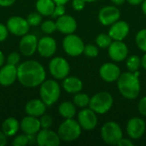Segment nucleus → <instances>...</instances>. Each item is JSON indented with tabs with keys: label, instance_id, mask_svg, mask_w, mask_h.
Listing matches in <instances>:
<instances>
[{
	"label": "nucleus",
	"instance_id": "obj_1",
	"mask_svg": "<svg viewBox=\"0 0 146 146\" xmlns=\"http://www.w3.org/2000/svg\"><path fill=\"white\" fill-rule=\"evenodd\" d=\"M44 68L37 61L29 60L22 62L17 68V79L26 87H36L45 80Z\"/></svg>",
	"mask_w": 146,
	"mask_h": 146
},
{
	"label": "nucleus",
	"instance_id": "obj_2",
	"mask_svg": "<svg viewBox=\"0 0 146 146\" xmlns=\"http://www.w3.org/2000/svg\"><path fill=\"white\" fill-rule=\"evenodd\" d=\"M139 73L138 71L125 72L121 74L117 80V88L120 93L128 100L136 99L141 90L140 82L139 80Z\"/></svg>",
	"mask_w": 146,
	"mask_h": 146
},
{
	"label": "nucleus",
	"instance_id": "obj_3",
	"mask_svg": "<svg viewBox=\"0 0 146 146\" xmlns=\"http://www.w3.org/2000/svg\"><path fill=\"white\" fill-rule=\"evenodd\" d=\"M81 127L78 121L66 119L58 127L57 133L61 140L64 142H73L78 139L81 134Z\"/></svg>",
	"mask_w": 146,
	"mask_h": 146
},
{
	"label": "nucleus",
	"instance_id": "obj_4",
	"mask_svg": "<svg viewBox=\"0 0 146 146\" xmlns=\"http://www.w3.org/2000/svg\"><path fill=\"white\" fill-rule=\"evenodd\" d=\"M39 95L41 100L46 106H51L56 103L61 95V89L59 84L54 80H44L40 86Z\"/></svg>",
	"mask_w": 146,
	"mask_h": 146
},
{
	"label": "nucleus",
	"instance_id": "obj_5",
	"mask_svg": "<svg viewBox=\"0 0 146 146\" xmlns=\"http://www.w3.org/2000/svg\"><path fill=\"white\" fill-rule=\"evenodd\" d=\"M114 98L108 92H100L91 98L89 108L98 115L106 114L113 106Z\"/></svg>",
	"mask_w": 146,
	"mask_h": 146
},
{
	"label": "nucleus",
	"instance_id": "obj_6",
	"mask_svg": "<svg viewBox=\"0 0 146 146\" xmlns=\"http://www.w3.org/2000/svg\"><path fill=\"white\" fill-rule=\"evenodd\" d=\"M101 137L104 143L111 145H117L123 138V133L118 123L108 121L104 123L101 128Z\"/></svg>",
	"mask_w": 146,
	"mask_h": 146
},
{
	"label": "nucleus",
	"instance_id": "obj_7",
	"mask_svg": "<svg viewBox=\"0 0 146 146\" xmlns=\"http://www.w3.org/2000/svg\"><path fill=\"white\" fill-rule=\"evenodd\" d=\"M62 47L65 52L70 56H78L84 51L85 44L83 40L74 33L68 34L62 41Z\"/></svg>",
	"mask_w": 146,
	"mask_h": 146
},
{
	"label": "nucleus",
	"instance_id": "obj_8",
	"mask_svg": "<svg viewBox=\"0 0 146 146\" xmlns=\"http://www.w3.org/2000/svg\"><path fill=\"white\" fill-rule=\"evenodd\" d=\"M50 74L56 80H62L68 76L70 66L68 62L63 57L57 56L51 59L49 64Z\"/></svg>",
	"mask_w": 146,
	"mask_h": 146
},
{
	"label": "nucleus",
	"instance_id": "obj_9",
	"mask_svg": "<svg viewBox=\"0 0 146 146\" xmlns=\"http://www.w3.org/2000/svg\"><path fill=\"white\" fill-rule=\"evenodd\" d=\"M78 122L82 129L86 131L93 130L98 125L97 113L92 109H83L78 114Z\"/></svg>",
	"mask_w": 146,
	"mask_h": 146
},
{
	"label": "nucleus",
	"instance_id": "obj_10",
	"mask_svg": "<svg viewBox=\"0 0 146 146\" xmlns=\"http://www.w3.org/2000/svg\"><path fill=\"white\" fill-rule=\"evenodd\" d=\"M9 32L16 36H23L27 34L29 31L30 25L27 21L20 16H12L10 17L6 25Z\"/></svg>",
	"mask_w": 146,
	"mask_h": 146
},
{
	"label": "nucleus",
	"instance_id": "obj_11",
	"mask_svg": "<svg viewBox=\"0 0 146 146\" xmlns=\"http://www.w3.org/2000/svg\"><path fill=\"white\" fill-rule=\"evenodd\" d=\"M120 16L121 12L119 9L111 5L103 7L98 13V20L104 26H111L120 19Z\"/></svg>",
	"mask_w": 146,
	"mask_h": 146
},
{
	"label": "nucleus",
	"instance_id": "obj_12",
	"mask_svg": "<svg viewBox=\"0 0 146 146\" xmlns=\"http://www.w3.org/2000/svg\"><path fill=\"white\" fill-rule=\"evenodd\" d=\"M36 137V143L39 146H58L61 142L58 133L49 128L39 130Z\"/></svg>",
	"mask_w": 146,
	"mask_h": 146
},
{
	"label": "nucleus",
	"instance_id": "obj_13",
	"mask_svg": "<svg viewBox=\"0 0 146 146\" xmlns=\"http://www.w3.org/2000/svg\"><path fill=\"white\" fill-rule=\"evenodd\" d=\"M108 53L112 61L120 62L127 59L128 55V48L122 41L114 40L108 48Z\"/></svg>",
	"mask_w": 146,
	"mask_h": 146
},
{
	"label": "nucleus",
	"instance_id": "obj_14",
	"mask_svg": "<svg viewBox=\"0 0 146 146\" xmlns=\"http://www.w3.org/2000/svg\"><path fill=\"white\" fill-rule=\"evenodd\" d=\"M145 122L139 117H133L127 121V133L131 139H140L145 133Z\"/></svg>",
	"mask_w": 146,
	"mask_h": 146
},
{
	"label": "nucleus",
	"instance_id": "obj_15",
	"mask_svg": "<svg viewBox=\"0 0 146 146\" xmlns=\"http://www.w3.org/2000/svg\"><path fill=\"white\" fill-rule=\"evenodd\" d=\"M99 74L103 80L111 83L117 81L121 75V69L113 62H106L101 66L99 69Z\"/></svg>",
	"mask_w": 146,
	"mask_h": 146
},
{
	"label": "nucleus",
	"instance_id": "obj_16",
	"mask_svg": "<svg viewBox=\"0 0 146 146\" xmlns=\"http://www.w3.org/2000/svg\"><path fill=\"white\" fill-rule=\"evenodd\" d=\"M38 38L33 34H25L21 37L19 44L21 52L27 56H30L35 53L38 47Z\"/></svg>",
	"mask_w": 146,
	"mask_h": 146
},
{
	"label": "nucleus",
	"instance_id": "obj_17",
	"mask_svg": "<svg viewBox=\"0 0 146 146\" xmlns=\"http://www.w3.org/2000/svg\"><path fill=\"white\" fill-rule=\"evenodd\" d=\"M37 50L43 57H50L56 50V42L51 37H43L38 42Z\"/></svg>",
	"mask_w": 146,
	"mask_h": 146
},
{
	"label": "nucleus",
	"instance_id": "obj_18",
	"mask_svg": "<svg viewBox=\"0 0 146 146\" xmlns=\"http://www.w3.org/2000/svg\"><path fill=\"white\" fill-rule=\"evenodd\" d=\"M56 30L64 34L74 33L77 29V22L74 17L68 15H63L57 18L56 21Z\"/></svg>",
	"mask_w": 146,
	"mask_h": 146
},
{
	"label": "nucleus",
	"instance_id": "obj_19",
	"mask_svg": "<svg viewBox=\"0 0 146 146\" xmlns=\"http://www.w3.org/2000/svg\"><path fill=\"white\" fill-rule=\"evenodd\" d=\"M129 30L130 27L127 21L118 20L116 22H115L110 26L109 34L113 40L122 41L128 35Z\"/></svg>",
	"mask_w": 146,
	"mask_h": 146
},
{
	"label": "nucleus",
	"instance_id": "obj_20",
	"mask_svg": "<svg viewBox=\"0 0 146 146\" xmlns=\"http://www.w3.org/2000/svg\"><path fill=\"white\" fill-rule=\"evenodd\" d=\"M17 79V68L15 65L6 64L0 69V85L3 86H11Z\"/></svg>",
	"mask_w": 146,
	"mask_h": 146
},
{
	"label": "nucleus",
	"instance_id": "obj_21",
	"mask_svg": "<svg viewBox=\"0 0 146 146\" xmlns=\"http://www.w3.org/2000/svg\"><path fill=\"white\" fill-rule=\"evenodd\" d=\"M22 132L25 134H37L41 127L40 121L35 116H26L24 117L20 125Z\"/></svg>",
	"mask_w": 146,
	"mask_h": 146
},
{
	"label": "nucleus",
	"instance_id": "obj_22",
	"mask_svg": "<svg viewBox=\"0 0 146 146\" xmlns=\"http://www.w3.org/2000/svg\"><path fill=\"white\" fill-rule=\"evenodd\" d=\"M46 110V104L39 99H33L27 103L25 106V111L31 116H42Z\"/></svg>",
	"mask_w": 146,
	"mask_h": 146
},
{
	"label": "nucleus",
	"instance_id": "obj_23",
	"mask_svg": "<svg viewBox=\"0 0 146 146\" xmlns=\"http://www.w3.org/2000/svg\"><path fill=\"white\" fill-rule=\"evenodd\" d=\"M62 87L68 93L76 94L83 89V83L78 77L67 76L62 81Z\"/></svg>",
	"mask_w": 146,
	"mask_h": 146
},
{
	"label": "nucleus",
	"instance_id": "obj_24",
	"mask_svg": "<svg viewBox=\"0 0 146 146\" xmlns=\"http://www.w3.org/2000/svg\"><path fill=\"white\" fill-rule=\"evenodd\" d=\"M19 128H20L19 121L14 117L7 118L2 124V132L7 137L14 136L18 132Z\"/></svg>",
	"mask_w": 146,
	"mask_h": 146
},
{
	"label": "nucleus",
	"instance_id": "obj_25",
	"mask_svg": "<svg viewBox=\"0 0 146 146\" xmlns=\"http://www.w3.org/2000/svg\"><path fill=\"white\" fill-rule=\"evenodd\" d=\"M56 3L53 0H37L36 9L41 15L44 16H51Z\"/></svg>",
	"mask_w": 146,
	"mask_h": 146
},
{
	"label": "nucleus",
	"instance_id": "obj_26",
	"mask_svg": "<svg viewBox=\"0 0 146 146\" xmlns=\"http://www.w3.org/2000/svg\"><path fill=\"white\" fill-rule=\"evenodd\" d=\"M59 114L65 119L74 118L76 115V106L71 102H63L59 105Z\"/></svg>",
	"mask_w": 146,
	"mask_h": 146
},
{
	"label": "nucleus",
	"instance_id": "obj_27",
	"mask_svg": "<svg viewBox=\"0 0 146 146\" xmlns=\"http://www.w3.org/2000/svg\"><path fill=\"white\" fill-rule=\"evenodd\" d=\"M141 66V59L137 55H132L127 57L126 60V67L128 71L130 72H136Z\"/></svg>",
	"mask_w": 146,
	"mask_h": 146
},
{
	"label": "nucleus",
	"instance_id": "obj_28",
	"mask_svg": "<svg viewBox=\"0 0 146 146\" xmlns=\"http://www.w3.org/2000/svg\"><path fill=\"white\" fill-rule=\"evenodd\" d=\"M90 100H91V98L87 94L78 92L74 95L73 103L74 104L75 106L79 108H86L87 106H89Z\"/></svg>",
	"mask_w": 146,
	"mask_h": 146
},
{
	"label": "nucleus",
	"instance_id": "obj_29",
	"mask_svg": "<svg viewBox=\"0 0 146 146\" xmlns=\"http://www.w3.org/2000/svg\"><path fill=\"white\" fill-rule=\"evenodd\" d=\"M113 42L112 38L110 36V34H106V33H101L99 35L97 36L96 38V44L98 47L102 48V49H105V48H109V46L111 44V43Z\"/></svg>",
	"mask_w": 146,
	"mask_h": 146
},
{
	"label": "nucleus",
	"instance_id": "obj_30",
	"mask_svg": "<svg viewBox=\"0 0 146 146\" xmlns=\"http://www.w3.org/2000/svg\"><path fill=\"white\" fill-rule=\"evenodd\" d=\"M137 46L144 52H146V28L141 29L138 32L135 37Z\"/></svg>",
	"mask_w": 146,
	"mask_h": 146
},
{
	"label": "nucleus",
	"instance_id": "obj_31",
	"mask_svg": "<svg viewBox=\"0 0 146 146\" xmlns=\"http://www.w3.org/2000/svg\"><path fill=\"white\" fill-rule=\"evenodd\" d=\"M83 53L89 58H94L98 55L99 50H98V46L92 44H87L85 45Z\"/></svg>",
	"mask_w": 146,
	"mask_h": 146
},
{
	"label": "nucleus",
	"instance_id": "obj_32",
	"mask_svg": "<svg viewBox=\"0 0 146 146\" xmlns=\"http://www.w3.org/2000/svg\"><path fill=\"white\" fill-rule=\"evenodd\" d=\"M41 30L46 34H51L56 30V22L52 21H45L41 24Z\"/></svg>",
	"mask_w": 146,
	"mask_h": 146
},
{
	"label": "nucleus",
	"instance_id": "obj_33",
	"mask_svg": "<svg viewBox=\"0 0 146 146\" xmlns=\"http://www.w3.org/2000/svg\"><path fill=\"white\" fill-rule=\"evenodd\" d=\"M28 24L32 27H37L38 26L41 21H42V16L38 12V13H31L28 15L27 19Z\"/></svg>",
	"mask_w": 146,
	"mask_h": 146
},
{
	"label": "nucleus",
	"instance_id": "obj_34",
	"mask_svg": "<svg viewBox=\"0 0 146 146\" xmlns=\"http://www.w3.org/2000/svg\"><path fill=\"white\" fill-rule=\"evenodd\" d=\"M28 138L27 134L18 135L12 142V145L14 146H25L28 144Z\"/></svg>",
	"mask_w": 146,
	"mask_h": 146
},
{
	"label": "nucleus",
	"instance_id": "obj_35",
	"mask_svg": "<svg viewBox=\"0 0 146 146\" xmlns=\"http://www.w3.org/2000/svg\"><path fill=\"white\" fill-rule=\"evenodd\" d=\"M39 121L42 128H50L53 123L52 117L49 115H43Z\"/></svg>",
	"mask_w": 146,
	"mask_h": 146
},
{
	"label": "nucleus",
	"instance_id": "obj_36",
	"mask_svg": "<svg viewBox=\"0 0 146 146\" xmlns=\"http://www.w3.org/2000/svg\"><path fill=\"white\" fill-rule=\"evenodd\" d=\"M65 15V7L62 4H56L54 11L51 15L52 18H58L62 15Z\"/></svg>",
	"mask_w": 146,
	"mask_h": 146
},
{
	"label": "nucleus",
	"instance_id": "obj_37",
	"mask_svg": "<svg viewBox=\"0 0 146 146\" xmlns=\"http://www.w3.org/2000/svg\"><path fill=\"white\" fill-rule=\"evenodd\" d=\"M20 62V55L17 52L10 53L7 57V62L11 65H16Z\"/></svg>",
	"mask_w": 146,
	"mask_h": 146
},
{
	"label": "nucleus",
	"instance_id": "obj_38",
	"mask_svg": "<svg viewBox=\"0 0 146 146\" xmlns=\"http://www.w3.org/2000/svg\"><path fill=\"white\" fill-rule=\"evenodd\" d=\"M72 6H73V8L75 10L80 11V10H82L85 8V6H86V1L85 0H73Z\"/></svg>",
	"mask_w": 146,
	"mask_h": 146
},
{
	"label": "nucleus",
	"instance_id": "obj_39",
	"mask_svg": "<svg viewBox=\"0 0 146 146\" xmlns=\"http://www.w3.org/2000/svg\"><path fill=\"white\" fill-rule=\"evenodd\" d=\"M138 109H139V113L144 115L146 116V96L142 98L139 102V105H138Z\"/></svg>",
	"mask_w": 146,
	"mask_h": 146
},
{
	"label": "nucleus",
	"instance_id": "obj_40",
	"mask_svg": "<svg viewBox=\"0 0 146 146\" xmlns=\"http://www.w3.org/2000/svg\"><path fill=\"white\" fill-rule=\"evenodd\" d=\"M8 32H9V30H8L7 27L2 23H0V42L6 39V38L8 37Z\"/></svg>",
	"mask_w": 146,
	"mask_h": 146
},
{
	"label": "nucleus",
	"instance_id": "obj_41",
	"mask_svg": "<svg viewBox=\"0 0 146 146\" xmlns=\"http://www.w3.org/2000/svg\"><path fill=\"white\" fill-rule=\"evenodd\" d=\"M117 145L119 146H133L134 145V143L133 142V140L129 139H124L122 138L120 142L118 143Z\"/></svg>",
	"mask_w": 146,
	"mask_h": 146
},
{
	"label": "nucleus",
	"instance_id": "obj_42",
	"mask_svg": "<svg viewBox=\"0 0 146 146\" xmlns=\"http://www.w3.org/2000/svg\"><path fill=\"white\" fill-rule=\"evenodd\" d=\"M16 0H0V6L2 7H9L15 3Z\"/></svg>",
	"mask_w": 146,
	"mask_h": 146
},
{
	"label": "nucleus",
	"instance_id": "obj_43",
	"mask_svg": "<svg viewBox=\"0 0 146 146\" xmlns=\"http://www.w3.org/2000/svg\"><path fill=\"white\" fill-rule=\"evenodd\" d=\"M6 135L0 131V146L5 145L7 144V139H6Z\"/></svg>",
	"mask_w": 146,
	"mask_h": 146
},
{
	"label": "nucleus",
	"instance_id": "obj_44",
	"mask_svg": "<svg viewBox=\"0 0 146 146\" xmlns=\"http://www.w3.org/2000/svg\"><path fill=\"white\" fill-rule=\"evenodd\" d=\"M127 1L131 5H139V4H141L144 2V0H127Z\"/></svg>",
	"mask_w": 146,
	"mask_h": 146
},
{
	"label": "nucleus",
	"instance_id": "obj_45",
	"mask_svg": "<svg viewBox=\"0 0 146 146\" xmlns=\"http://www.w3.org/2000/svg\"><path fill=\"white\" fill-rule=\"evenodd\" d=\"M141 66L143 67L144 69L146 70V52L145 54L143 56V57L141 58Z\"/></svg>",
	"mask_w": 146,
	"mask_h": 146
},
{
	"label": "nucleus",
	"instance_id": "obj_46",
	"mask_svg": "<svg viewBox=\"0 0 146 146\" xmlns=\"http://www.w3.org/2000/svg\"><path fill=\"white\" fill-rule=\"evenodd\" d=\"M55 2L56 4H62V5H65L69 0H53Z\"/></svg>",
	"mask_w": 146,
	"mask_h": 146
},
{
	"label": "nucleus",
	"instance_id": "obj_47",
	"mask_svg": "<svg viewBox=\"0 0 146 146\" xmlns=\"http://www.w3.org/2000/svg\"><path fill=\"white\" fill-rule=\"evenodd\" d=\"M112 3H114L115 5H122L127 0H111Z\"/></svg>",
	"mask_w": 146,
	"mask_h": 146
},
{
	"label": "nucleus",
	"instance_id": "obj_48",
	"mask_svg": "<svg viewBox=\"0 0 146 146\" xmlns=\"http://www.w3.org/2000/svg\"><path fill=\"white\" fill-rule=\"evenodd\" d=\"M4 63V55L2 51H0V67H2Z\"/></svg>",
	"mask_w": 146,
	"mask_h": 146
},
{
	"label": "nucleus",
	"instance_id": "obj_49",
	"mask_svg": "<svg viewBox=\"0 0 146 146\" xmlns=\"http://www.w3.org/2000/svg\"><path fill=\"white\" fill-rule=\"evenodd\" d=\"M141 9H142V11L144 12V14L146 15V0H144V2L141 3Z\"/></svg>",
	"mask_w": 146,
	"mask_h": 146
},
{
	"label": "nucleus",
	"instance_id": "obj_50",
	"mask_svg": "<svg viewBox=\"0 0 146 146\" xmlns=\"http://www.w3.org/2000/svg\"><path fill=\"white\" fill-rule=\"evenodd\" d=\"M85 1H86V3H93L97 0H85Z\"/></svg>",
	"mask_w": 146,
	"mask_h": 146
}]
</instances>
